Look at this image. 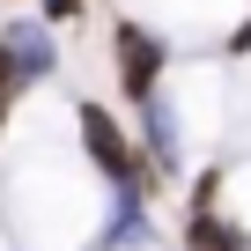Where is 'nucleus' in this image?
I'll return each mask as SVG.
<instances>
[{"mask_svg": "<svg viewBox=\"0 0 251 251\" xmlns=\"http://www.w3.org/2000/svg\"><path fill=\"white\" fill-rule=\"evenodd\" d=\"M111 45H118V89L126 96H155V81H163V67H170V45L155 37V30H141V23H111Z\"/></svg>", "mask_w": 251, "mask_h": 251, "instance_id": "nucleus-2", "label": "nucleus"}, {"mask_svg": "<svg viewBox=\"0 0 251 251\" xmlns=\"http://www.w3.org/2000/svg\"><path fill=\"white\" fill-rule=\"evenodd\" d=\"M23 96V74H15V59H8V45H0V133H8V103Z\"/></svg>", "mask_w": 251, "mask_h": 251, "instance_id": "nucleus-6", "label": "nucleus"}, {"mask_svg": "<svg viewBox=\"0 0 251 251\" xmlns=\"http://www.w3.org/2000/svg\"><path fill=\"white\" fill-rule=\"evenodd\" d=\"M0 45H8L23 89H37V81L59 74V37H52V23H0Z\"/></svg>", "mask_w": 251, "mask_h": 251, "instance_id": "nucleus-3", "label": "nucleus"}, {"mask_svg": "<svg viewBox=\"0 0 251 251\" xmlns=\"http://www.w3.org/2000/svg\"><path fill=\"white\" fill-rule=\"evenodd\" d=\"M185 251H251V236H244L236 222H222L214 207H192V222H185Z\"/></svg>", "mask_w": 251, "mask_h": 251, "instance_id": "nucleus-5", "label": "nucleus"}, {"mask_svg": "<svg viewBox=\"0 0 251 251\" xmlns=\"http://www.w3.org/2000/svg\"><path fill=\"white\" fill-rule=\"evenodd\" d=\"M81 15V0H45V23H74Z\"/></svg>", "mask_w": 251, "mask_h": 251, "instance_id": "nucleus-8", "label": "nucleus"}, {"mask_svg": "<svg viewBox=\"0 0 251 251\" xmlns=\"http://www.w3.org/2000/svg\"><path fill=\"white\" fill-rule=\"evenodd\" d=\"M244 52H251V23H236V30H229V59H244Z\"/></svg>", "mask_w": 251, "mask_h": 251, "instance_id": "nucleus-9", "label": "nucleus"}, {"mask_svg": "<svg viewBox=\"0 0 251 251\" xmlns=\"http://www.w3.org/2000/svg\"><path fill=\"white\" fill-rule=\"evenodd\" d=\"M141 141H148V163H155V170H177V163H185V155H177V111L163 103V89L141 96Z\"/></svg>", "mask_w": 251, "mask_h": 251, "instance_id": "nucleus-4", "label": "nucleus"}, {"mask_svg": "<svg viewBox=\"0 0 251 251\" xmlns=\"http://www.w3.org/2000/svg\"><path fill=\"white\" fill-rule=\"evenodd\" d=\"M74 126H81V148H89V163L118 185V207H148V170H141V155H133V133L103 111V103H81L74 111Z\"/></svg>", "mask_w": 251, "mask_h": 251, "instance_id": "nucleus-1", "label": "nucleus"}, {"mask_svg": "<svg viewBox=\"0 0 251 251\" xmlns=\"http://www.w3.org/2000/svg\"><path fill=\"white\" fill-rule=\"evenodd\" d=\"M222 200V170H200V185H192V207H214Z\"/></svg>", "mask_w": 251, "mask_h": 251, "instance_id": "nucleus-7", "label": "nucleus"}]
</instances>
